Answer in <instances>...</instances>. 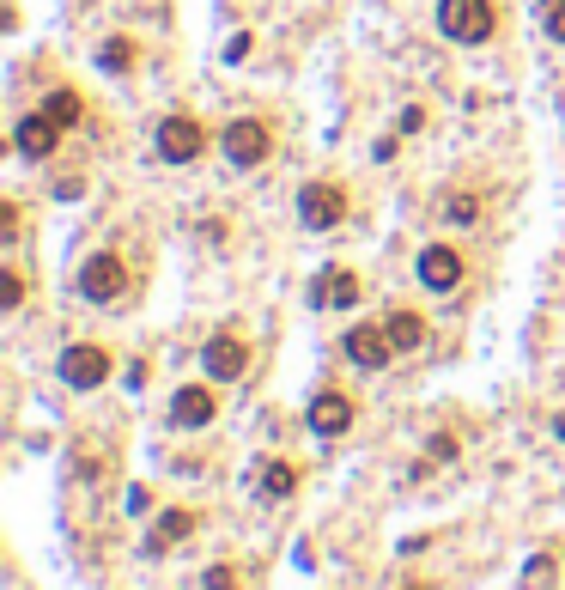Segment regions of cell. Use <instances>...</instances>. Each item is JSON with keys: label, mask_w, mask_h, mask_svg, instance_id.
I'll return each instance as SVG.
<instances>
[{"label": "cell", "mask_w": 565, "mask_h": 590, "mask_svg": "<svg viewBox=\"0 0 565 590\" xmlns=\"http://www.w3.org/2000/svg\"><path fill=\"white\" fill-rule=\"evenodd\" d=\"M499 13H493V0H438V31L462 49H480L493 37Z\"/></svg>", "instance_id": "obj_1"}, {"label": "cell", "mask_w": 565, "mask_h": 590, "mask_svg": "<svg viewBox=\"0 0 565 590\" xmlns=\"http://www.w3.org/2000/svg\"><path fill=\"white\" fill-rule=\"evenodd\" d=\"M110 347H98V341H73V347H61V359H55V378L67 384V390H98V384H110Z\"/></svg>", "instance_id": "obj_2"}, {"label": "cell", "mask_w": 565, "mask_h": 590, "mask_svg": "<svg viewBox=\"0 0 565 590\" xmlns=\"http://www.w3.org/2000/svg\"><path fill=\"white\" fill-rule=\"evenodd\" d=\"M152 140H158V159H165V165H189V159L207 153V128L195 116H165Z\"/></svg>", "instance_id": "obj_3"}, {"label": "cell", "mask_w": 565, "mask_h": 590, "mask_svg": "<svg viewBox=\"0 0 565 590\" xmlns=\"http://www.w3.org/2000/svg\"><path fill=\"white\" fill-rule=\"evenodd\" d=\"M298 219L310 232H335L347 219V189L341 183H304L298 189Z\"/></svg>", "instance_id": "obj_4"}, {"label": "cell", "mask_w": 565, "mask_h": 590, "mask_svg": "<svg viewBox=\"0 0 565 590\" xmlns=\"http://www.w3.org/2000/svg\"><path fill=\"white\" fill-rule=\"evenodd\" d=\"M414 274H420L426 292H456L462 274H468V262H462V250H450V244H426L420 262H414Z\"/></svg>", "instance_id": "obj_5"}, {"label": "cell", "mask_w": 565, "mask_h": 590, "mask_svg": "<svg viewBox=\"0 0 565 590\" xmlns=\"http://www.w3.org/2000/svg\"><path fill=\"white\" fill-rule=\"evenodd\" d=\"M122 286H128V268H122V256H116V250H104V256H92L86 268H79V292H86L92 305L122 299Z\"/></svg>", "instance_id": "obj_6"}, {"label": "cell", "mask_w": 565, "mask_h": 590, "mask_svg": "<svg viewBox=\"0 0 565 590\" xmlns=\"http://www.w3.org/2000/svg\"><path fill=\"white\" fill-rule=\"evenodd\" d=\"M219 146H225V159H231L237 171H250V165H262V159L274 153V140H268V128H262V122H250V116H244V122H231Z\"/></svg>", "instance_id": "obj_7"}, {"label": "cell", "mask_w": 565, "mask_h": 590, "mask_svg": "<svg viewBox=\"0 0 565 590\" xmlns=\"http://www.w3.org/2000/svg\"><path fill=\"white\" fill-rule=\"evenodd\" d=\"M201 365H207L213 384H237V378L250 372V347L237 341V335H213V341L201 347Z\"/></svg>", "instance_id": "obj_8"}, {"label": "cell", "mask_w": 565, "mask_h": 590, "mask_svg": "<svg viewBox=\"0 0 565 590\" xmlns=\"http://www.w3.org/2000/svg\"><path fill=\"white\" fill-rule=\"evenodd\" d=\"M341 347H347V359L359 365V372H383V365L395 359V341H389V329H371V323H353Z\"/></svg>", "instance_id": "obj_9"}, {"label": "cell", "mask_w": 565, "mask_h": 590, "mask_svg": "<svg viewBox=\"0 0 565 590\" xmlns=\"http://www.w3.org/2000/svg\"><path fill=\"white\" fill-rule=\"evenodd\" d=\"M304 426H310L316 438H341V432H353V396L322 390V396L304 408Z\"/></svg>", "instance_id": "obj_10"}, {"label": "cell", "mask_w": 565, "mask_h": 590, "mask_svg": "<svg viewBox=\"0 0 565 590\" xmlns=\"http://www.w3.org/2000/svg\"><path fill=\"white\" fill-rule=\"evenodd\" d=\"M213 414H219V396H213L207 384H183V390L171 396V426H183V432L207 426Z\"/></svg>", "instance_id": "obj_11"}, {"label": "cell", "mask_w": 565, "mask_h": 590, "mask_svg": "<svg viewBox=\"0 0 565 590\" xmlns=\"http://www.w3.org/2000/svg\"><path fill=\"white\" fill-rule=\"evenodd\" d=\"M13 146H19L25 159H49L55 146H61V128H55V122H49V116L37 110V116H25V122L13 128Z\"/></svg>", "instance_id": "obj_12"}, {"label": "cell", "mask_w": 565, "mask_h": 590, "mask_svg": "<svg viewBox=\"0 0 565 590\" xmlns=\"http://www.w3.org/2000/svg\"><path fill=\"white\" fill-rule=\"evenodd\" d=\"M310 305H359V274H347V268H329V274H316L310 280Z\"/></svg>", "instance_id": "obj_13"}, {"label": "cell", "mask_w": 565, "mask_h": 590, "mask_svg": "<svg viewBox=\"0 0 565 590\" xmlns=\"http://www.w3.org/2000/svg\"><path fill=\"white\" fill-rule=\"evenodd\" d=\"M292 487H298V469L286 457H262L256 463V499H286Z\"/></svg>", "instance_id": "obj_14"}, {"label": "cell", "mask_w": 565, "mask_h": 590, "mask_svg": "<svg viewBox=\"0 0 565 590\" xmlns=\"http://www.w3.org/2000/svg\"><path fill=\"white\" fill-rule=\"evenodd\" d=\"M389 341H395V353H414V347H426V317L420 311H389Z\"/></svg>", "instance_id": "obj_15"}, {"label": "cell", "mask_w": 565, "mask_h": 590, "mask_svg": "<svg viewBox=\"0 0 565 590\" xmlns=\"http://www.w3.org/2000/svg\"><path fill=\"white\" fill-rule=\"evenodd\" d=\"M183 536H195V511H189V505H171L165 518H158V530H152V554H165V548L183 542Z\"/></svg>", "instance_id": "obj_16"}, {"label": "cell", "mask_w": 565, "mask_h": 590, "mask_svg": "<svg viewBox=\"0 0 565 590\" xmlns=\"http://www.w3.org/2000/svg\"><path fill=\"white\" fill-rule=\"evenodd\" d=\"M79 110H86V104H79V92H49V98H43V116H49L55 128H73Z\"/></svg>", "instance_id": "obj_17"}, {"label": "cell", "mask_w": 565, "mask_h": 590, "mask_svg": "<svg viewBox=\"0 0 565 590\" xmlns=\"http://www.w3.org/2000/svg\"><path fill=\"white\" fill-rule=\"evenodd\" d=\"M98 67H104V73H128V67H134V43H128V37H110V43L98 49Z\"/></svg>", "instance_id": "obj_18"}, {"label": "cell", "mask_w": 565, "mask_h": 590, "mask_svg": "<svg viewBox=\"0 0 565 590\" xmlns=\"http://www.w3.org/2000/svg\"><path fill=\"white\" fill-rule=\"evenodd\" d=\"M444 213H450V226H474V219H480V195H468V189H462V195H450V201H444Z\"/></svg>", "instance_id": "obj_19"}, {"label": "cell", "mask_w": 565, "mask_h": 590, "mask_svg": "<svg viewBox=\"0 0 565 590\" xmlns=\"http://www.w3.org/2000/svg\"><path fill=\"white\" fill-rule=\"evenodd\" d=\"M25 305V280H19V268H7L0 274V311H19Z\"/></svg>", "instance_id": "obj_20"}, {"label": "cell", "mask_w": 565, "mask_h": 590, "mask_svg": "<svg viewBox=\"0 0 565 590\" xmlns=\"http://www.w3.org/2000/svg\"><path fill=\"white\" fill-rule=\"evenodd\" d=\"M250 49H256V37H250V31H244V37H231V43H225V61H244Z\"/></svg>", "instance_id": "obj_21"}, {"label": "cell", "mask_w": 565, "mask_h": 590, "mask_svg": "<svg viewBox=\"0 0 565 590\" xmlns=\"http://www.w3.org/2000/svg\"><path fill=\"white\" fill-rule=\"evenodd\" d=\"M420 128H426V110L408 104V110H401V134H420Z\"/></svg>", "instance_id": "obj_22"}, {"label": "cell", "mask_w": 565, "mask_h": 590, "mask_svg": "<svg viewBox=\"0 0 565 590\" xmlns=\"http://www.w3.org/2000/svg\"><path fill=\"white\" fill-rule=\"evenodd\" d=\"M426 457H432V463H450V457H456V438H432Z\"/></svg>", "instance_id": "obj_23"}, {"label": "cell", "mask_w": 565, "mask_h": 590, "mask_svg": "<svg viewBox=\"0 0 565 590\" xmlns=\"http://www.w3.org/2000/svg\"><path fill=\"white\" fill-rule=\"evenodd\" d=\"M547 37L565 43V7H547Z\"/></svg>", "instance_id": "obj_24"}, {"label": "cell", "mask_w": 565, "mask_h": 590, "mask_svg": "<svg viewBox=\"0 0 565 590\" xmlns=\"http://www.w3.org/2000/svg\"><path fill=\"white\" fill-rule=\"evenodd\" d=\"M535 7H565V0H535Z\"/></svg>", "instance_id": "obj_25"}]
</instances>
